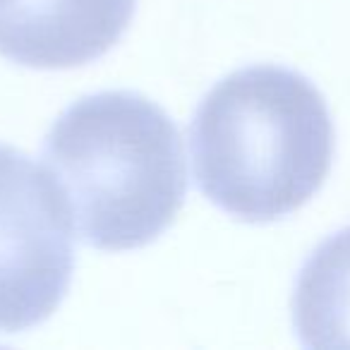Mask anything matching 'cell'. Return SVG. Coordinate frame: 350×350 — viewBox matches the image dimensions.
Instances as JSON below:
<instances>
[{
  "instance_id": "6da1fadb",
  "label": "cell",
  "mask_w": 350,
  "mask_h": 350,
  "mask_svg": "<svg viewBox=\"0 0 350 350\" xmlns=\"http://www.w3.org/2000/svg\"><path fill=\"white\" fill-rule=\"evenodd\" d=\"M336 130L321 92L295 70L252 65L224 77L197 108V187L226 214L267 224L305 206L334 163Z\"/></svg>"
},
{
  "instance_id": "7a4b0ae2",
  "label": "cell",
  "mask_w": 350,
  "mask_h": 350,
  "mask_svg": "<svg viewBox=\"0 0 350 350\" xmlns=\"http://www.w3.org/2000/svg\"><path fill=\"white\" fill-rule=\"evenodd\" d=\"M44 165L82 240L96 250L154 243L187 195L178 125L135 92L92 94L60 113L46 135Z\"/></svg>"
},
{
  "instance_id": "3957f363",
  "label": "cell",
  "mask_w": 350,
  "mask_h": 350,
  "mask_svg": "<svg viewBox=\"0 0 350 350\" xmlns=\"http://www.w3.org/2000/svg\"><path fill=\"white\" fill-rule=\"evenodd\" d=\"M75 221L46 165L0 144V334L44 324L68 295Z\"/></svg>"
},
{
  "instance_id": "277c9868",
  "label": "cell",
  "mask_w": 350,
  "mask_h": 350,
  "mask_svg": "<svg viewBox=\"0 0 350 350\" xmlns=\"http://www.w3.org/2000/svg\"><path fill=\"white\" fill-rule=\"evenodd\" d=\"M137 0H0V55L36 70L79 68L127 31Z\"/></svg>"
},
{
  "instance_id": "5b68a950",
  "label": "cell",
  "mask_w": 350,
  "mask_h": 350,
  "mask_svg": "<svg viewBox=\"0 0 350 350\" xmlns=\"http://www.w3.org/2000/svg\"><path fill=\"white\" fill-rule=\"evenodd\" d=\"M293 324L307 348H350V226L321 240L302 264Z\"/></svg>"
}]
</instances>
